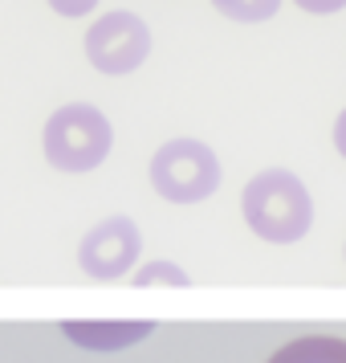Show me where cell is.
<instances>
[{
	"label": "cell",
	"mask_w": 346,
	"mask_h": 363,
	"mask_svg": "<svg viewBox=\"0 0 346 363\" xmlns=\"http://www.w3.org/2000/svg\"><path fill=\"white\" fill-rule=\"evenodd\" d=\"M245 225L269 245H294L313 225L310 188L297 180L289 167H265L241 192Z\"/></svg>",
	"instance_id": "obj_1"
},
{
	"label": "cell",
	"mask_w": 346,
	"mask_h": 363,
	"mask_svg": "<svg viewBox=\"0 0 346 363\" xmlns=\"http://www.w3.org/2000/svg\"><path fill=\"white\" fill-rule=\"evenodd\" d=\"M151 188L171 204H200L220 188V160L204 139H167L151 155Z\"/></svg>",
	"instance_id": "obj_3"
},
{
	"label": "cell",
	"mask_w": 346,
	"mask_h": 363,
	"mask_svg": "<svg viewBox=\"0 0 346 363\" xmlns=\"http://www.w3.org/2000/svg\"><path fill=\"white\" fill-rule=\"evenodd\" d=\"M143 253V233L131 216H106L82 237L78 245V265L94 281H118L127 278Z\"/></svg>",
	"instance_id": "obj_5"
},
{
	"label": "cell",
	"mask_w": 346,
	"mask_h": 363,
	"mask_svg": "<svg viewBox=\"0 0 346 363\" xmlns=\"http://www.w3.org/2000/svg\"><path fill=\"white\" fill-rule=\"evenodd\" d=\"M212 9L220 17L241 21V25H257V21L277 17L281 0H212Z\"/></svg>",
	"instance_id": "obj_8"
},
{
	"label": "cell",
	"mask_w": 346,
	"mask_h": 363,
	"mask_svg": "<svg viewBox=\"0 0 346 363\" xmlns=\"http://www.w3.org/2000/svg\"><path fill=\"white\" fill-rule=\"evenodd\" d=\"M110 147H115V127L90 102H66L45 118L41 151L57 172H69V176L94 172V167L106 164Z\"/></svg>",
	"instance_id": "obj_2"
},
{
	"label": "cell",
	"mask_w": 346,
	"mask_h": 363,
	"mask_svg": "<svg viewBox=\"0 0 346 363\" xmlns=\"http://www.w3.org/2000/svg\"><path fill=\"white\" fill-rule=\"evenodd\" d=\"M50 9L57 13V17H90L94 9H98V0H50Z\"/></svg>",
	"instance_id": "obj_10"
},
{
	"label": "cell",
	"mask_w": 346,
	"mask_h": 363,
	"mask_svg": "<svg viewBox=\"0 0 346 363\" xmlns=\"http://www.w3.org/2000/svg\"><path fill=\"white\" fill-rule=\"evenodd\" d=\"M269 363H346V339L338 335H301L273 351Z\"/></svg>",
	"instance_id": "obj_7"
},
{
	"label": "cell",
	"mask_w": 346,
	"mask_h": 363,
	"mask_svg": "<svg viewBox=\"0 0 346 363\" xmlns=\"http://www.w3.org/2000/svg\"><path fill=\"white\" fill-rule=\"evenodd\" d=\"M131 281L134 286H188L192 278L171 262H151V265H143V269H134Z\"/></svg>",
	"instance_id": "obj_9"
},
{
	"label": "cell",
	"mask_w": 346,
	"mask_h": 363,
	"mask_svg": "<svg viewBox=\"0 0 346 363\" xmlns=\"http://www.w3.org/2000/svg\"><path fill=\"white\" fill-rule=\"evenodd\" d=\"M62 330L69 343L86 347V351H122V347L143 343L155 330V323H147V318H134V323H78V318H69V323H62Z\"/></svg>",
	"instance_id": "obj_6"
},
{
	"label": "cell",
	"mask_w": 346,
	"mask_h": 363,
	"mask_svg": "<svg viewBox=\"0 0 346 363\" xmlns=\"http://www.w3.org/2000/svg\"><path fill=\"white\" fill-rule=\"evenodd\" d=\"M334 147H338V155L346 160V106H342V115L334 118Z\"/></svg>",
	"instance_id": "obj_12"
},
{
	"label": "cell",
	"mask_w": 346,
	"mask_h": 363,
	"mask_svg": "<svg viewBox=\"0 0 346 363\" xmlns=\"http://www.w3.org/2000/svg\"><path fill=\"white\" fill-rule=\"evenodd\" d=\"M147 57H151V29L139 13L115 9V13H102L86 29V62L98 74L122 78V74H134Z\"/></svg>",
	"instance_id": "obj_4"
},
{
	"label": "cell",
	"mask_w": 346,
	"mask_h": 363,
	"mask_svg": "<svg viewBox=\"0 0 346 363\" xmlns=\"http://www.w3.org/2000/svg\"><path fill=\"white\" fill-rule=\"evenodd\" d=\"M301 13H313V17H330V13H342L346 0H294Z\"/></svg>",
	"instance_id": "obj_11"
}]
</instances>
